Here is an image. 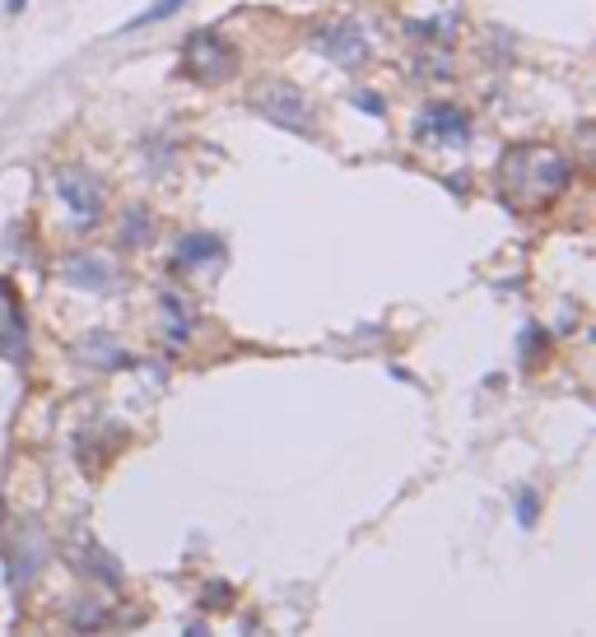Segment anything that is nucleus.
Returning <instances> with one entry per match:
<instances>
[{"label":"nucleus","instance_id":"obj_2","mask_svg":"<svg viewBox=\"0 0 596 637\" xmlns=\"http://www.w3.org/2000/svg\"><path fill=\"white\" fill-rule=\"evenodd\" d=\"M0 354L14 358V363L29 354V322H23L14 284H6V280H0Z\"/></svg>","mask_w":596,"mask_h":637},{"label":"nucleus","instance_id":"obj_6","mask_svg":"<svg viewBox=\"0 0 596 637\" xmlns=\"http://www.w3.org/2000/svg\"><path fill=\"white\" fill-rule=\"evenodd\" d=\"M178 6H186V0H159V6H150V10H140L135 19H127V29H122V33H135V29H145V23H159V19H169Z\"/></svg>","mask_w":596,"mask_h":637},{"label":"nucleus","instance_id":"obj_4","mask_svg":"<svg viewBox=\"0 0 596 637\" xmlns=\"http://www.w3.org/2000/svg\"><path fill=\"white\" fill-rule=\"evenodd\" d=\"M428 131H438L443 140H447V135H452V140H466V117H462L457 108H443V103H438V108H428V117H424V135H428Z\"/></svg>","mask_w":596,"mask_h":637},{"label":"nucleus","instance_id":"obj_5","mask_svg":"<svg viewBox=\"0 0 596 637\" xmlns=\"http://www.w3.org/2000/svg\"><path fill=\"white\" fill-rule=\"evenodd\" d=\"M326 52L331 57H341V61H350V65H360V57H364V38L350 29V23H341V33L326 42Z\"/></svg>","mask_w":596,"mask_h":637},{"label":"nucleus","instance_id":"obj_1","mask_svg":"<svg viewBox=\"0 0 596 637\" xmlns=\"http://www.w3.org/2000/svg\"><path fill=\"white\" fill-rule=\"evenodd\" d=\"M233 61H238L233 47L224 42V33H214V29H201V33H192L182 42V65L205 84L233 75Z\"/></svg>","mask_w":596,"mask_h":637},{"label":"nucleus","instance_id":"obj_3","mask_svg":"<svg viewBox=\"0 0 596 637\" xmlns=\"http://www.w3.org/2000/svg\"><path fill=\"white\" fill-rule=\"evenodd\" d=\"M61 195L70 201V210L84 219V224H93V219H99V210H103V191L93 186L84 173H65V178H61Z\"/></svg>","mask_w":596,"mask_h":637}]
</instances>
